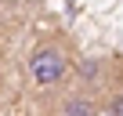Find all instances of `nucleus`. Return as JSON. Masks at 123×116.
<instances>
[{
    "mask_svg": "<svg viewBox=\"0 0 123 116\" xmlns=\"http://www.w3.org/2000/svg\"><path fill=\"white\" fill-rule=\"evenodd\" d=\"M65 76H69V51L62 47L58 40H43L29 54V80L40 91H51V87L65 84Z\"/></svg>",
    "mask_w": 123,
    "mask_h": 116,
    "instance_id": "f257e3e1",
    "label": "nucleus"
},
{
    "mask_svg": "<svg viewBox=\"0 0 123 116\" xmlns=\"http://www.w3.org/2000/svg\"><path fill=\"white\" fill-rule=\"evenodd\" d=\"M62 116H98V105L87 94H69L62 102Z\"/></svg>",
    "mask_w": 123,
    "mask_h": 116,
    "instance_id": "f03ea898",
    "label": "nucleus"
}]
</instances>
